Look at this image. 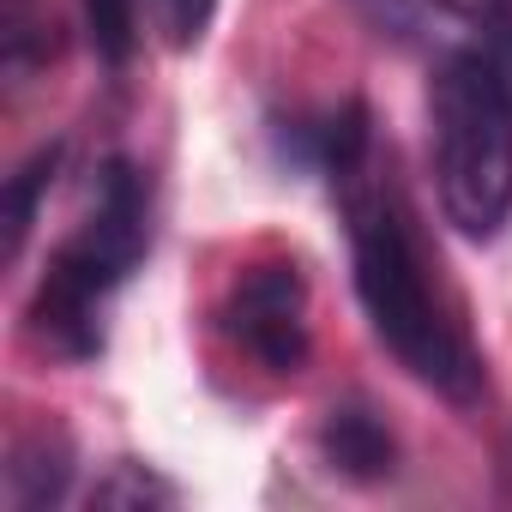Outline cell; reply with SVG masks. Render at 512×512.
Returning a JSON list of instances; mask_svg holds the SVG:
<instances>
[{"mask_svg": "<svg viewBox=\"0 0 512 512\" xmlns=\"http://www.w3.org/2000/svg\"><path fill=\"white\" fill-rule=\"evenodd\" d=\"M332 187L350 217V266L374 338L398 356V368H410L446 404H476L482 350L458 314V296L440 284V266L416 229L410 199L398 193L392 169H380V151L332 175Z\"/></svg>", "mask_w": 512, "mask_h": 512, "instance_id": "obj_1", "label": "cell"}, {"mask_svg": "<svg viewBox=\"0 0 512 512\" xmlns=\"http://www.w3.org/2000/svg\"><path fill=\"white\" fill-rule=\"evenodd\" d=\"M67 446L55 440L49 446V434L37 440V446H25L13 464H7V488H13V500L19 506H43V500H61V488H67Z\"/></svg>", "mask_w": 512, "mask_h": 512, "instance_id": "obj_6", "label": "cell"}, {"mask_svg": "<svg viewBox=\"0 0 512 512\" xmlns=\"http://www.w3.org/2000/svg\"><path fill=\"white\" fill-rule=\"evenodd\" d=\"M211 13H217V0H151V19L169 49H193L211 31Z\"/></svg>", "mask_w": 512, "mask_h": 512, "instance_id": "obj_10", "label": "cell"}, {"mask_svg": "<svg viewBox=\"0 0 512 512\" xmlns=\"http://www.w3.org/2000/svg\"><path fill=\"white\" fill-rule=\"evenodd\" d=\"M91 506H175V488L145 464H115L91 488Z\"/></svg>", "mask_w": 512, "mask_h": 512, "instance_id": "obj_9", "label": "cell"}, {"mask_svg": "<svg viewBox=\"0 0 512 512\" xmlns=\"http://www.w3.org/2000/svg\"><path fill=\"white\" fill-rule=\"evenodd\" d=\"M151 247V181L133 163H109L97 181V205L91 217L55 247V260L37 284L31 302V332L43 350L85 362L103 350V314L115 302V290L133 278V266Z\"/></svg>", "mask_w": 512, "mask_h": 512, "instance_id": "obj_3", "label": "cell"}, {"mask_svg": "<svg viewBox=\"0 0 512 512\" xmlns=\"http://www.w3.org/2000/svg\"><path fill=\"white\" fill-rule=\"evenodd\" d=\"M55 163H61V151H37L7 187V260H19V247H25L31 223H37V193L55 181Z\"/></svg>", "mask_w": 512, "mask_h": 512, "instance_id": "obj_8", "label": "cell"}, {"mask_svg": "<svg viewBox=\"0 0 512 512\" xmlns=\"http://www.w3.org/2000/svg\"><path fill=\"white\" fill-rule=\"evenodd\" d=\"M356 7H362L374 25H386L392 37H410V31H416V7H410V0H356Z\"/></svg>", "mask_w": 512, "mask_h": 512, "instance_id": "obj_11", "label": "cell"}, {"mask_svg": "<svg viewBox=\"0 0 512 512\" xmlns=\"http://www.w3.org/2000/svg\"><path fill=\"white\" fill-rule=\"evenodd\" d=\"M320 458H326V470H338L344 482H380V476H392L398 446H392V434H386V422H380L374 410L338 404V410L320 422Z\"/></svg>", "mask_w": 512, "mask_h": 512, "instance_id": "obj_5", "label": "cell"}, {"mask_svg": "<svg viewBox=\"0 0 512 512\" xmlns=\"http://www.w3.org/2000/svg\"><path fill=\"white\" fill-rule=\"evenodd\" d=\"M440 7H446V13H458V19H476V25H482V19L506 13L512 0H440Z\"/></svg>", "mask_w": 512, "mask_h": 512, "instance_id": "obj_12", "label": "cell"}, {"mask_svg": "<svg viewBox=\"0 0 512 512\" xmlns=\"http://www.w3.org/2000/svg\"><path fill=\"white\" fill-rule=\"evenodd\" d=\"M85 25H91V49L109 67H127L139 49V0H85Z\"/></svg>", "mask_w": 512, "mask_h": 512, "instance_id": "obj_7", "label": "cell"}, {"mask_svg": "<svg viewBox=\"0 0 512 512\" xmlns=\"http://www.w3.org/2000/svg\"><path fill=\"white\" fill-rule=\"evenodd\" d=\"M428 151L446 223L470 241L500 235L512 217V7L434 67Z\"/></svg>", "mask_w": 512, "mask_h": 512, "instance_id": "obj_2", "label": "cell"}, {"mask_svg": "<svg viewBox=\"0 0 512 512\" xmlns=\"http://www.w3.org/2000/svg\"><path fill=\"white\" fill-rule=\"evenodd\" d=\"M223 332L235 350H247L266 374H296L308 362V278L296 260H266L247 266L223 302Z\"/></svg>", "mask_w": 512, "mask_h": 512, "instance_id": "obj_4", "label": "cell"}]
</instances>
